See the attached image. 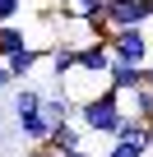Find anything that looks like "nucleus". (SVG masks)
<instances>
[{
	"instance_id": "obj_1",
	"label": "nucleus",
	"mask_w": 153,
	"mask_h": 157,
	"mask_svg": "<svg viewBox=\"0 0 153 157\" xmlns=\"http://www.w3.org/2000/svg\"><path fill=\"white\" fill-rule=\"evenodd\" d=\"M121 120H125V106H121V93L116 88H102V93L84 97L79 111H74V125H79L84 134H98V139H116Z\"/></svg>"
},
{
	"instance_id": "obj_2",
	"label": "nucleus",
	"mask_w": 153,
	"mask_h": 157,
	"mask_svg": "<svg viewBox=\"0 0 153 157\" xmlns=\"http://www.w3.org/2000/svg\"><path fill=\"white\" fill-rule=\"evenodd\" d=\"M107 51H111L116 60H130V65H148V60H153L148 33H144V28H116V37H111Z\"/></svg>"
},
{
	"instance_id": "obj_3",
	"label": "nucleus",
	"mask_w": 153,
	"mask_h": 157,
	"mask_svg": "<svg viewBox=\"0 0 153 157\" xmlns=\"http://www.w3.org/2000/svg\"><path fill=\"white\" fill-rule=\"evenodd\" d=\"M148 19H153V0H107L111 28H144Z\"/></svg>"
},
{
	"instance_id": "obj_4",
	"label": "nucleus",
	"mask_w": 153,
	"mask_h": 157,
	"mask_svg": "<svg viewBox=\"0 0 153 157\" xmlns=\"http://www.w3.org/2000/svg\"><path fill=\"white\" fill-rule=\"evenodd\" d=\"M107 88H116L121 97L135 93V88H144V65H130V60H116L111 56V65H107Z\"/></svg>"
},
{
	"instance_id": "obj_5",
	"label": "nucleus",
	"mask_w": 153,
	"mask_h": 157,
	"mask_svg": "<svg viewBox=\"0 0 153 157\" xmlns=\"http://www.w3.org/2000/svg\"><path fill=\"white\" fill-rule=\"evenodd\" d=\"M42 148H51V152L70 157V152H79V148H84V129L74 125V120H70V125H56V129L46 134V143H42Z\"/></svg>"
},
{
	"instance_id": "obj_6",
	"label": "nucleus",
	"mask_w": 153,
	"mask_h": 157,
	"mask_svg": "<svg viewBox=\"0 0 153 157\" xmlns=\"http://www.w3.org/2000/svg\"><path fill=\"white\" fill-rule=\"evenodd\" d=\"M42 60H46V51H42V46H28V51L10 56V60H5V69H10V83H28V74H33Z\"/></svg>"
},
{
	"instance_id": "obj_7",
	"label": "nucleus",
	"mask_w": 153,
	"mask_h": 157,
	"mask_svg": "<svg viewBox=\"0 0 153 157\" xmlns=\"http://www.w3.org/2000/svg\"><path fill=\"white\" fill-rule=\"evenodd\" d=\"M74 111H79V106H74L65 93H51V97H42V120L56 129V125H70L74 120Z\"/></svg>"
},
{
	"instance_id": "obj_8",
	"label": "nucleus",
	"mask_w": 153,
	"mask_h": 157,
	"mask_svg": "<svg viewBox=\"0 0 153 157\" xmlns=\"http://www.w3.org/2000/svg\"><path fill=\"white\" fill-rule=\"evenodd\" d=\"M148 134H153V125H144V120L125 116V120H121V129H116V143H130V148L148 152Z\"/></svg>"
},
{
	"instance_id": "obj_9",
	"label": "nucleus",
	"mask_w": 153,
	"mask_h": 157,
	"mask_svg": "<svg viewBox=\"0 0 153 157\" xmlns=\"http://www.w3.org/2000/svg\"><path fill=\"white\" fill-rule=\"evenodd\" d=\"M33 42H28V33L19 28V23H0V60H10V56H19V51H28Z\"/></svg>"
},
{
	"instance_id": "obj_10",
	"label": "nucleus",
	"mask_w": 153,
	"mask_h": 157,
	"mask_svg": "<svg viewBox=\"0 0 153 157\" xmlns=\"http://www.w3.org/2000/svg\"><path fill=\"white\" fill-rule=\"evenodd\" d=\"M46 65H51V74H56V83H65V78L79 69V60H74V46H51V51H46Z\"/></svg>"
},
{
	"instance_id": "obj_11",
	"label": "nucleus",
	"mask_w": 153,
	"mask_h": 157,
	"mask_svg": "<svg viewBox=\"0 0 153 157\" xmlns=\"http://www.w3.org/2000/svg\"><path fill=\"white\" fill-rule=\"evenodd\" d=\"M130 97V106H125V116H135V120H144V125H153V88H135V93H125Z\"/></svg>"
},
{
	"instance_id": "obj_12",
	"label": "nucleus",
	"mask_w": 153,
	"mask_h": 157,
	"mask_svg": "<svg viewBox=\"0 0 153 157\" xmlns=\"http://www.w3.org/2000/svg\"><path fill=\"white\" fill-rule=\"evenodd\" d=\"M42 88H33V83H19V93H14V116H33V111H42Z\"/></svg>"
},
{
	"instance_id": "obj_13",
	"label": "nucleus",
	"mask_w": 153,
	"mask_h": 157,
	"mask_svg": "<svg viewBox=\"0 0 153 157\" xmlns=\"http://www.w3.org/2000/svg\"><path fill=\"white\" fill-rule=\"evenodd\" d=\"M19 129H23V139L37 148V143H46V134H51V125L42 120V111H33V116H19Z\"/></svg>"
},
{
	"instance_id": "obj_14",
	"label": "nucleus",
	"mask_w": 153,
	"mask_h": 157,
	"mask_svg": "<svg viewBox=\"0 0 153 157\" xmlns=\"http://www.w3.org/2000/svg\"><path fill=\"white\" fill-rule=\"evenodd\" d=\"M70 19H107V0H65Z\"/></svg>"
},
{
	"instance_id": "obj_15",
	"label": "nucleus",
	"mask_w": 153,
	"mask_h": 157,
	"mask_svg": "<svg viewBox=\"0 0 153 157\" xmlns=\"http://www.w3.org/2000/svg\"><path fill=\"white\" fill-rule=\"evenodd\" d=\"M23 14V0H0V23H14Z\"/></svg>"
},
{
	"instance_id": "obj_16",
	"label": "nucleus",
	"mask_w": 153,
	"mask_h": 157,
	"mask_svg": "<svg viewBox=\"0 0 153 157\" xmlns=\"http://www.w3.org/2000/svg\"><path fill=\"white\" fill-rule=\"evenodd\" d=\"M107 157H144V152H139V148H130V143H111V148H107Z\"/></svg>"
},
{
	"instance_id": "obj_17",
	"label": "nucleus",
	"mask_w": 153,
	"mask_h": 157,
	"mask_svg": "<svg viewBox=\"0 0 153 157\" xmlns=\"http://www.w3.org/2000/svg\"><path fill=\"white\" fill-rule=\"evenodd\" d=\"M23 157H60V152H51V148H42V143H37V148H28Z\"/></svg>"
},
{
	"instance_id": "obj_18",
	"label": "nucleus",
	"mask_w": 153,
	"mask_h": 157,
	"mask_svg": "<svg viewBox=\"0 0 153 157\" xmlns=\"http://www.w3.org/2000/svg\"><path fill=\"white\" fill-rule=\"evenodd\" d=\"M144 88H153V60L144 65Z\"/></svg>"
},
{
	"instance_id": "obj_19",
	"label": "nucleus",
	"mask_w": 153,
	"mask_h": 157,
	"mask_svg": "<svg viewBox=\"0 0 153 157\" xmlns=\"http://www.w3.org/2000/svg\"><path fill=\"white\" fill-rule=\"evenodd\" d=\"M0 88H10V69H5V60H0Z\"/></svg>"
},
{
	"instance_id": "obj_20",
	"label": "nucleus",
	"mask_w": 153,
	"mask_h": 157,
	"mask_svg": "<svg viewBox=\"0 0 153 157\" xmlns=\"http://www.w3.org/2000/svg\"><path fill=\"white\" fill-rule=\"evenodd\" d=\"M70 157H93V152H88V148H79V152H70Z\"/></svg>"
},
{
	"instance_id": "obj_21",
	"label": "nucleus",
	"mask_w": 153,
	"mask_h": 157,
	"mask_svg": "<svg viewBox=\"0 0 153 157\" xmlns=\"http://www.w3.org/2000/svg\"><path fill=\"white\" fill-rule=\"evenodd\" d=\"M148 152H153V134H148Z\"/></svg>"
}]
</instances>
